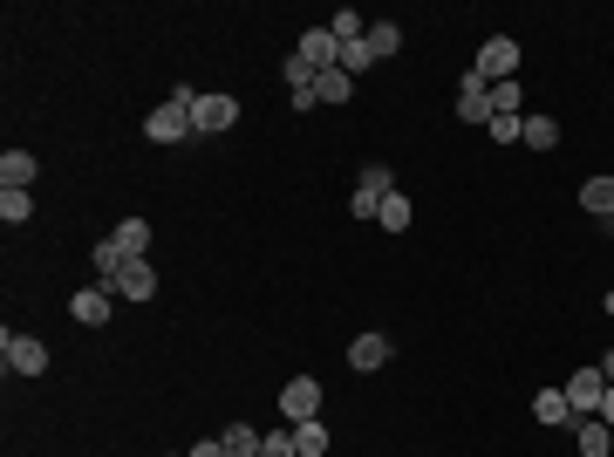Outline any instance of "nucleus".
<instances>
[{"label": "nucleus", "instance_id": "obj_1", "mask_svg": "<svg viewBox=\"0 0 614 457\" xmlns=\"http://www.w3.org/2000/svg\"><path fill=\"white\" fill-rule=\"evenodd\" d=\"M192 103H198V89H178L171 103H157V110L144 116V137H151V144H178V137H198V130H192Z\"/></svg>", "mask_w": 614, "mask_h": 457}, {"label": "nucleus", "instance_id": "obj_2", "mask_svg": "<svg viewBox=\"0 0 614 457\" xmlns=\"http://www.w3.org/2000/svg\"><path fill=\"white\" fill-rule=\"evenodd\" d=\"M0 362H7V376H41V369H48V348H41L35 335H14V328H7V335H0Z\"/></svg>", "mask_w": 614, "mask_h": 457}, {"label": "nucleus", "instance_id": "obj_3", "mask_svg": "<svg viewBox=\"0 0 614 457\" xmlns=\"http://www.w3.org/2000/svg\"><path fill=\"white\" fill-rule=\"evenodd\" d=\"M485 82H512V69H519V41L512 35H492L485 48H478V62H471Z\"/></svg>", "mask_w": 614, "mask_h": 457}, {"label": "nucleus", "instance_id": "obj_4", "mask_svg": "<svg viewBox=\"0 0 614 457\" xmlns=\"http://www.w3.org/2000/svg\"><path fill=\"white\" fill-rule=\"evenodd\" d=\"M280 417H287V423H314V417H321V382L294 376L287 389H280Z\"/></svg>", "mask_w": 614, "mask_h": 457}, {"label": "nucleus", "instance_id": "obj_5", "mask_svg": "<svg viewBox=\"0 0 614 457\" xmlns=\"http://www.w3.org/2000/svg\"><path fill=\"white\" fill-rule=\"evenodd\" d=\"M232 123H239V103H232V96H212V89H205V96L192 103V130L198 137H219V130H232Z\"/></svg>", "mask_w": 614, "mask_h": 457}, {"label": "nucleus", "instance_id": "obj_6", "mask_svg": "<svg viewBox=\"0 0 614 457\" xmlns=\"http://www.w3.org/2000/svg\"><path fill=\"white\" fill-rule=\"evenodd\" d=\"M294 55H301V62H307V69H314V76H328V69H342V41L328 35V28H307Z\"/></svg>", "mask_w": 614, "mask_h": 457}, {"label": "nucleus", "instance_id": "obj_7", "mask_svg": "<svg viewBox=\"0 0 614 457\" xmlns=\"http://www.w3.org/2000/svg\"><path fill=\"white\" fill-rule=\"evenodd\" d=\"M110 294H123V301H151L157 294V267L151 260H123V273L110 280Z\"/></svg>", "mask_w": 614, "mask_h": 457}, {"label": "nucleus", "instance_id": "obj_8", "mask_svg": "<svg viewBox=\"0 0 614 457\" xmlns=\"http://www.w3.org/2000/svg\"><path fill=\"white\" fill-rule=\"evenodd\" d=\"M601 396H608V376H601V369H580V376L567 382V403H574V417H594V410H601Z\"/></svg>", "mask_w": 614, "mask_h": 457}, {"label": "nucleus", "instance_id": "obj_9", "mask_svg": "<svg viewBox=\"0 0 614 457\" xmlns=\"http://www.w3.org/2000/svg\"><path fill=\"white\" fill-rule=\"evenodd\" d=\"M574 451L580 457H614V430L601 417H574Z\"/></svg>", "mask_w": 614, "mask_h": 457}, {"label": "nucleus", "instance_id": "obj_10", "mask_svg": "<svg viewBox=\"0 0 614 457\" xmlns=\"http://www.w3.org/2000/svg\"><path fill=\"white\" fill-rule=\"evenodd\" d=\"M69 314H76L82 328H103V321H110V287H82V294H69Z\"/></svg>", "mask_w": 614, "mask_h": 457}, {"label": "nucleus", "instance_id": "obj_11", "mask_svg": "<svg viewBox=\"0 0 614 457\" xmlns=\"http://www.w3.org/2000/svg\"><path fill=\"white\" fill-rule=\"evenodd\" d=\"M383 362H389V335L369 328V335H355V342H348V369H362V376H369V369H383Z\"/></svg>", "mask_w": 614, "mask_h": 457}, {"label": "nucleus", "instance_id": "obj_12", "mask_svg": "<svg viewBox=\"0 0 614 457\" xmlns=\"http://www.w3.org/2000/svg\"><path fill=\"white\" fill-rule=\"evenodd\" d=\"M35 178H41V157H35V151H7V157H0V185L28 191Z\"/></svg>", "mask_w": 614, "mask_h": 457}, {"label": "nucleus", "instance_id": "obj_13", "mask_svg": "<svg viewBox=\"0 0 614 457\" xmlns=\"http://www.w3.org/2000/svg\"><path fill=\"white\" fill-rule=\"evenodd\" d=\"M110 246L123 260H144V253H151V226H144V219H123V226L110 232Z\"/></svg>", "mask_w": 614, "mask_h": 457}, {"label": "nucleus", "instance_id": "obj_14", "mask_svg": "<svg viewBox=\"0 0 614 457\" xmlns=\"http://www.w3.org/2000/svg\"><path fill=\"white\" fill-rule=\"evenodd\" d=\"M580 212H594V219H614V178H608V171L580 185Z\"/></svg>", "mask_w": 614, "mask_h": 457}, {"label": "nucleus", "instance_id": "obj_15", "mask_svg": "<svg viewBox=\"0 0 614 457\" xmlns=\"http://www.w3.org/2000/svg\"><path fill=\"white\" fill-rule=\"evenodd\" d=\"M519 144H533V151H553V144H560V123H553V116H519Z\"/></svg>", "mask_w": 614, "mask_h": 457}, {"label": "nucleus", "instance_id": "obj_16", "mask_svg": "<svg viewBox=\"0 0 614 457\" xmlns=\"http://www.w3.org/2000/svg\"><path fill=\"white\" fill-rule=\"evenodd\" d=\"M533 417H539V423H574V403H567V389H539V396H533Z\"/></svg>", "mask_w": 614, "mask_h": 457}, {"label": "nucleus", "instance_id": "obj_17", "mask_svg": "<svg viewBox=\"0 0 614 457\" xmlns=\"http://www.w3.org/2000/svg\"><path fill=\"white\" fill-rule=\"evenodd\" d=\"M348 96H355V76H342V69H328V76H314V103H335V110H342Z\"/></svg>", "mask_w": 614, "mask_h": 457}, {"label": "nucleus", "instance_id": "obj_18", "mask_svg": "<svg viewBox=\"0 0 614 457\" xmlns=\"http://www.w3.org/2000/svg\"><path fill=\"white\" fill-rule=\"evenodd\" d=\"M219 444H226V457H260V444H267V437H260L253 423H232V430L219 437Z\"/></svg>", "mask_w": 614, "mask_h": 457}, {"label": "nucleus", "instance_id": "obj_19", "mask_svg": "<svg viewBox=\"0 0 614 457\" xmlns=\"http://www.w3.org/2000/svg\"><path fill=\"white\" fill-rule=\"evenodd\" d=\"M0 219H7V226H28V219H35V198L14 191V185H0Z\"/></svg>", "mask_w": 614, "mask_h": 457}, {"label": "nucleus", "instance_id": "obj_20", "mask_svg": "<svg viewBox=\"0 0 614 457\" xmlns=\"http://www.w3.org/2000/svg\"><path fill=\"white\" fill-rule=\"evenodd\" d=\"M294 451H301V457H328V423H321V417L294 423Z\"/></svg>", "mask_w": 614, "mask_h": 457}, {"label": "nucleus", "instance_id": "obj_21", "mask_svg": "<svg viewBox=\"0 0 614 457\" xmlns=\"http://www.w3.org/2000/svg\"><path fill=\"white\" fill-rule=\"evenodd\" d=\"M369 55H376V62H383V55H396V48H403V28H396V21H369Z\"/></svg>", "mask_w": 614, "mask_h": 457}, {"label": "nucleus", "instance_id": "obj_22", "mask_svg": "<svg viewBox=\"0 0 614 457\" xmlns=\"http://www.w3.org/2000/svg\"><path fill=\"white\" fill-rule=\"evenodd\" d=\"M410 219H417V212H410V198H403V191H389V198H383V212H376V226H383V232H403Z\"/></svg>", "mask_w": 614, "mask_h": 457}, {"label": "nucleus", "instance_id": "obj_23", "mask_svg": "<svg viewBox=\"0 0 614 457\" xmlns=\"http://www.w3.org/2000/svg\"><path fill=\"white\" fill-rule=\"evenodd\" d=\"M328 35H335V41H342V48H348V41H362V35H369V21H362L355 7H342V14L328 21Z\"/></svg>", "mask_w": 614, "mask_h": 457}, {"label": "nucleus", "instance_id": "obj_24", "mask_svg": "<svg viewBox=\"0 0 614 457\" xmlns=\"http://www.w3.org/2000/svg\"><path fill=\"white\" fill-rule=\"evenodd\" d=\"M519 103H526V96H519V76L492 82V116H519Z\"/></svg>", "mask_w": 614, "mask_h": 457}, {"label": "nucleus", "instance_id": "obj_25", "mask_svg": "<svg viewBox=\"0 0 614 457\" xmlns=\"http://www.w3.org/2000/svg\"><path fill=\"white\" fill-rule=\"evenodd\" d=\"M355 191H376V198H389V191H396V178H389V164H362V178H355Z\"/></svg>", "mask_w": 614, "mask_h": 457}, {"label": "nucleus", "instance_id": "obj_26", "mask_svg": "<svg viewBox=\"0 0 614 457\" xmlns=\"http://www.w3.org/2000/svg\"><path fill=\"white\" fill-rule=\"evenodd\" d=\"M362 69H376V55H369V41H348L342 48V76H362Z\"/></svg>", "mask_w": 614, "mask_h": 457}, {"label": "nucleus", "instance_id": "obj_27", "mask_svg": "<svg viewBox=\"0 0 614 457\" xmlns=\"http://www.w3.org/2000/svg\"><path fill=\"white\" fill-rule=\"evenodd\" d=\"M260 457H301V451H294V423H287V430H267Z\"/></svg>", "mask_w": 614, "mask_h": 457}, {"label": "nucleus", "instance_id": "obj_28", "mask_svg": "<svg viewBox=\"0 0 614 457\" xmlns=\"http://www.w3.org/2000/svg\"><path fill=\"white\" fill-rule=\"evenodd\" d=\"M458 116L464 123H492V96H458Z\"/></svg>", "mask_w": 614, "mask_h": 457}, {"label": "nucleus", "instance_id": "obj_29", "mask_svg": "<svg viewBox=\"0 0 614 457\" xmlns=\"http://www.w3.org/2000/svg\"><path fill=\"white\" fill-rule=\"evenodd\" d=\"M485 137H492V144H519V116H492Z\"/></svg>", "mask_w": 614, "mask_h": 457}, {"label": "nucleus", "instance_id": "obj_30", "mask_svg": "<svg viewBox=\"0 0 614 457\" xmlns=\"http://www.w3.org/2000/svg\"><path fill=\"white\" fill-rule=\"evenodd\" d=\"M348 212H355V219H376V212H383V198H376V191H355V198H348Z\"/></svg>", "mask_w": 614, "mask_h": 457}, {"label": "nucleus", "instance_id": "obj_31", "mask_svg": "<svg viewBox=\"0 0 614 457\" xmlns=\"http://www.w3.org/2000/svg\"><path fill=\"white\" fill-rule=\"evenodd\" d=\"M185 457H226V444H219V437H205V444H192Z\"/></svg>", "mask_w": 614, "mask_h": 457}, {"label": "nucleus", "instance_id": "obj_32", "mask_svg": "<svg viewBox=\"0 0 614 457\" xmlns=\"http://www.w3.org/2000/svg\"><path fill=\"white\" fill-rule=\"evenodd\" d=\"M594 417H601V423H608V430H614V389H608V396H601V410H594Z\"/></svg>", "mask_w": 614, "mask_h": 457}, {"label": "nucleus", "instance_id": "obj_33", "mask_svg": "<svg viewBox=\"0 0 614 457\" xmlns=\"http://www.w3.org/2000/svg\"><path fill=\"white\" fill-rule=\"evenodd\" d=\"M601 376H608V389H614V348H608V362H601Z\"/></svg>", "mask_w": 614, "mask_h": 457}, {"label": "nucleus", "instance_id": "obj_34", "mask_svg": "<svg viewBox=\"0 0 614 457\" xmlns=\"http://www.w3.org/2000/svg\"><path fill=\"white\" fill-rule=\"evenodd\" d=\"M601 307H608V314H614V287H608V294H601Z\"/></svg>", "mask_w": 614, "mask_h": 457}]
</instances>
